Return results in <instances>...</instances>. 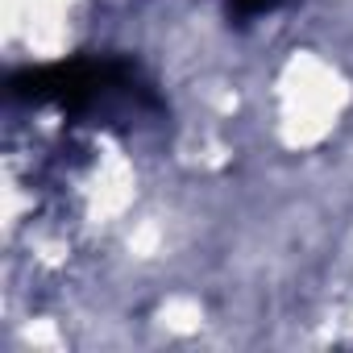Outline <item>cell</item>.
<instances>
[{
	"label": "cell",
	"instance_id": "6da1fadb",
	"mask_svg": "<svg viewBox=\"0 0 353 353\" xmlns=\"http://www.w3.org/2000/svg\"><path fill=\"white\" fill-rule=\"evenodd\" d=\"M279 0H229V9L237 13V17H258V13H266V9H274Z\"/></svg>",
	"mask_w": 353,
	"mask_h": 353
}]
</instances>
